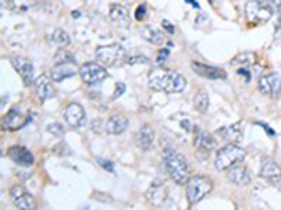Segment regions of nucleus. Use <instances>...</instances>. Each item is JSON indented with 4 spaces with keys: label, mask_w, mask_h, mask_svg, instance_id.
Masks as SVG:
<instances>
[{
    "label": "nucleus",
    "mask_w": 281,
    "mask_h": 210,
    "mask_svg": "<svg viewBox=\"0 0 281 210\" xmlns=\"http://www.w3.org/2000/svg\"><path fill=\"white\" fill-rule=\"evenodd\" d=\"M187 81L185 78L172 69H163V67H155L152 69L150 76H148V86L155 91H162L174 95V92H180L185 89Z\"/></svg>",
    "instance_id": "nucleus-1"
},
{
    "label": "nucleus",
    "mask_w": 281,
    "mask_h": 210,
    "mask_svg": "<svg viewBox=\"0 0 281 210\" xmlns=\"http://www.w3.org/2000/svg\"><path fill=\"white\" fill-rule=\"evenodd\" d=\"M163 163L165 168L170 175V178L174 180L175 183L179 185H185L191 178V167H189L187 158L182 153H179L177 150H165L163 151Z\"/></svg>",
    "instance_id": "nucleus-2"
},
{
    "label": "nucleus",
    "mask_w": 281,
    "mask_h": 210,
    "mask_svg": "<svg viewBox=\"0 0 281 210\" xmlns=\"http://www.w3.org/2000/svg\"><path fill=\"white\" fill-rule=\"evenodd\" d=\"M96 59L100 64L108 67H120L125 62H128V54L123 45L120 44H108L96 48Z\"/></svg>",
    "instance_id": "nucleus-3"
},
{
    "label": "nucleus",
    "mask_w": 281,
    "mask_h": 210,
    "mask_svg": "<svg viewBox=\"0 0 281 210\" xmlns=\"http://www.w3.org/2000/svg\"><path fill=\"white\" fill-rule=\"evenodd\" d=\"M246 156V150L238 147L234 143H229L226 147H222L217 150L216 153V160H214V167L221 172H227L229 168L238 165V163L243 161Z\"/></svg>",
    "instance_id": "nucleus-4"
},
{
    "label": "nucleus",
    "mask_w": 281,
    "mask_h": 210,
    "mask_svg": "<svg viewBox=\"0 0 281 210\" xmlns=\"http://www.w3.org/2000/svg\"><path fill=\"white\" fill-rule=\"evenodd\" d=\"M212 189H214V183L209 177H204V175H194V177L189 178V182L185 183V194H187V200L191 205L194 203H199L205 195H209Z\"/></svg>",
    "instance_id": "nucleus-5"
},
{
    "label": "nucleus",
    "mask_w": 281,
    "mask_h": 210,
    "mask_svg": "<svg viewBox=\"0 0 281 210\" xmlns=\"http://www.w3.org/2000/svg\"><path fill=\"white\" fill-rule=\"evenodd\" d=\"M244 14L251 24H265L273 17V10L257 0H248L244 5Z\"/></svg>",
    "instance_id": "nucleus-6"
},
{
    "label": "nucleus",
    "mask_w": 281,
    "mask_h": 210,
    "mask_svg": "<svg viewBox=\"0 0 281 210\" xmlns=\"http://www.w3.org/2000/svg\"><path fill=\"white\" fill-rule=\"evenodd\" d=\"M79 76H81V81L84 84L91 86L105 81L108 78V71L100 62H86L84 66H81V69H79Z\"/></svg>",
    "instance_id": "nucleus-7"
},
{
    "label": "nucleus",
    "mask_w": 281,
    "mask_h": 210,
    "mask_svg": "<svg viewBox=\"0 0 281 210\" xmlns=\"http://www.w3.org/2000/svg\"><path fill=\"white\" fill-rule=\"evenodd\" d=\"M257 87L263 95L271 96V98H278L281 92V78L276 73H269L266 76H261L260 81H257Z\"/></svg>",
    "instance_id": "nucleus-8"
},
{
    "label": "nucleus",
    "mask_w": 281,
    "mask_h": 210,
    "mask_svg": "<svg viewBox=\"0 0 281 210\" xmlns=\"http://www.w3.org/2000/svg\"><path fill=\"white\" fill-rule=\"evenodd\" d=\"M10 195H12L17 208H20V210H36L37 208V200H36V198H34L31 194H27V192H24V189L19 186V185L12 186V190H10Z\"/></svg>",
    "instance_id": "nucleus-9"
},
{
    "label": "nucleus",
    "mask_w": 281,
    "mask_h": 210,
    "mask_svg": "<svg viewBox=\"0 0 281 210\" xmlns=\"http://www.w3.org/2000/svg\"><path fill=\"white\" fill-rule=\"evenodd\" d=\"M64 120L71 128H74V130L79 128V126H83L84 120H86V113H84L81 104H78V103L67 104L66 109H64Z\"/></svg>",
    "instance_id": "nucleus-10"
},
{
    "label": "nucleus",
    "mask_w": 281,
    "mask_h": 210,
    "mask_svg": "<svg viewBox=\"0 0 281 210\" xmlns=\"http://www.w3.org/2000/svg\"><path fill=\"white\" fill-rule=\"evenodd\" d=\"M78 73H79V69L76 64L71 61H62V62H57L56 66L51 69V79L56 81V83H61V81L71 78V76L78 74Z\"/></svg>",
    "instance_id": "nucleus-11"
},
{
    "label": "nucleus",
    "mask_w": 281,
    "mask_h": 210,
    "mask_svg": "<svg viewBox=\"0 0 281 210\" xmlns=\"http://www.w3.org/2000/svg\"><path fill=\"white\" fill-rule=\"evenodd\" d=\"M12 66L19 76L24 81V84H31L34 81V66L32 62L27 59V57H22V56H17V57H12Z\"/></svg>",
    "instance_id": "nucleus-12"
},
{
    "label": "nucleus",
    "mask_w": 281,
    "mask_h": 210,
    "mask_svg": "<svg viewBox=\"0 0 281 210\" xmlns=\"http://www.w3.org/2000/svg\"><path fill=\"white\" fill-rule=\"evenodd\" d=\"M192 69L196 71L199 76H202L205 79H226L227 74L224 69L216 67V66H209V64H200V62H192Z\"/></svg>",
    "instance_id": "nucleus-13"
},
{
    "label": "nucleus",
    "mask_w": 281,
    "mask_h": 210,
    "mask_svg": "<svg viewBox=\"0 0 281 210\" xmlns=\"http://www.w3.org/2000/svg\"><path fill=\"white\" fill-rule=\"evenodd\" d=\"M227 178L231 180L232 183H236L239 186H246V185H249V182H251L249 170L243 165V163H238V165H234V167L229 168V170H227Z\"/></svg>",
    "instance_id": "nucleus-14"
},
{
    "label": "nucleus",
    "mask_w": 281,
    "mask_h": 210,
    "mask_svg": "<svg viewBox=\"0 0 281 210\" xmlns=\"http://www.w3.org/2000/svg\"><path fill=\"white\" fill-rule=\"evenodd\" d=\"M216 135L222 139H226L229 143L236 145L238 142L243 139V123H234V125H229L224 128H219V130L216 131Z\"/></svg>",
    "instance_id": "nucleus-15"
},
{
    "label": "nucleus",
    "mask_w": 281,
    "mask_h": 210,
    "mask_svg": "<svg viewBox=\"0 0 281 210\" xmlns=\"http://www.w3.org/2000/svg\"><path fill=\"white\" fill-rule=\"evenodd\" d=\"M260 175L271 185L281 183V168L278 167V163H274L273 160H266L265 163H263Z\"/></svg>",
    "instance_id": "nucleus-16"
},
{
    "label": "nucleus",
    "mask_w": 281,
    "mask_h": 210,
    "mask_svg": "<svg viewBox=\"0 0 281 210\" xmlns=\"http://www.w3.org/2000/svg\"><path fill=\"white\" fill-rule=\"evenodd\" d=\"M9 156H10V160H14L15 163L24 165V167H31L34 163V155L31 153V150H27L26 147H20V145L10 147Z\"/></svg>",
    "instance_id": "nucleus-17"
},
{
    "label": "nucleus",
    "mask_w": 281,
    "mask_h": 210,
    "mask_svg": "<svg viewBox=\"0 0 281 210\" xmlns=\"http://www.w3.org/2000/svg\"><path fill=\"white\" fill-rule=\"evenodd\" d=\"M27 121L29 120H26L17 109H10V111L2 118V126H4V130H7V131H15V130H20Z\"/></svg>",
    "instance_id": "nucleus-18"
},
{
    "label": "nucleus",
    "mask_w": 281,
    "mask_h": 210,
    "mask_svg": "<svg viewBox=\"0 0 281 210\" xmlns=\"http://www.w3.org/2000/svg\"><path fill=\"white\" fill-rule=\"evenodd\" d=\"M194 143L199 150H204V151H210L217 147V142L216 138L210 135L209 131H204L202 128H196V138H194Z\"/></svg>",
    "instance_id": "nucleus-19"
},
{
    "label": "nucleus",
    "mask_w": 281,
    "mask_h": 210,
    "mask_svg": "<svg viewBox=\"0 0 281 210\" xmlns=\"http://www.w3.org/2000/svg\"><path fill=\"white\" fill-rule=\"evenodd\" d=\"M34 86H36V95L41 103L48 101L49 98L54 96V87L51 84L49 78H45V76H41V78H37L34 81Z\"/></svg>",
    "instance_id": "nucleus-20"
},
{
    "label": "nucleus",
    "mask_w": 281,
    "mask_h": 210,
    "mask_svg": "<svg viewBox=\"0 0 281 210\" xmlns=\"http://www.w3.org/2000/svg\"><path fill=\"white\" fill-rule=\"evenodd\" d=\"M128 128V118L122 114H114L105 123V130L110 135H122V133Z\"/></svg>",
    "instance_id": "nucleus-21"
},
{
    "label": "nucleus",
    "mask_w": 281,
    "mask_h": 210,
    "mask_svg": "<svg viewBox=\"0 0 281 210\" xmlns=\"http://www.w3.org/2000/svg\"><path fill=\"white\" fill-rule=\"evenodd\" d=\"M153 139H155L153 128L150 125H143L140 128L138 135H136V145H138L142 150H150L153 145Z\"/></svg>",
    "instance_id": "nucleus-22"
},
{
    "label": "nucleus",
    "mask_w": 281,
    "mask_h": 210,
    "mask_svg": "<svg viewBox=\"0 0 281 210\" xmlns=\"http://www.w3.org/2000/svg\"><path fill=\"white\" fill-rule=\"evenodd\" d=\"M147 200L152 202L153 205H162L163 200L167 198V189L163 185H152L150 189L147 190Z\"/></svg>",
    "instance_id": "nucleus-23"
},
{
    "label": "nucleus",
    "mask_w": 281,
    "mask_h": 210,
    "mask_svg": "<svg viewBox=\"0 0 281 210\" xmlns=\"http://www.w3.org/2000/svg\"><path fill=\"white\" fill-rule=\"evenodd\" d=\"M142 36H143V39H147V42H150L153 45H162L165 42V34L157 31V29L152 27V26L143 27Z\"/></svg>",
    "instance_id": "nucleus-24"
},
{
    "label": "nucleus",
    "mask_w": 281,
    "mask_h": 210,
    "mask_svg": "<svg viewBox=\"0 0 281 210\" xmlns=\"http://www.w3.org/2000/svg\"><path fill=\"white\" fill-rule=\"evenodd\" d=\"M110 19L116 24L128 26V10L120 4H113L110 7Z\"/></svg>",
    "instance_id": "nucleus-25"
},
{
    "label": "nucleus",
    "mask_w": 281,
    "mask_h": 210,
    "mask_svg": "<svg viewBox=\"0 0 281 210\" xmlns=\"http://www.w3.org/2000/svg\"><path fill=\"white\" fill-rule=\"evenodd\" d=\"M51 42L57 45V48H66V45H69L71 37L69 34L64 32L62 29H54L53 34H51Z\"/></svg>",
    "instance_id": "nucleus-26"
},
{
    "label": "nucleus",
    "mask_w": 281,
    "mask_h": 210,
    "mask_svg": "<svg viewBox=\"0 0 281 210\" xmlns=\"http://www.w3.org/2000/svg\"><path fill=\"white\" fill-rule=\"evenodd\" d=\"M194 106H196V109L199 113H205L209 109V95L207 91H202L200 89L196 98H194Z\"/></svg>",
    "instance_id": "nucleus-27"
},
{
    "label": "nucleus",
    "mask_w": 281,
    "mask_h": 210,
    "mask_svg": "<svg viewBox=\"0 0 281 210\" xmlns=\"http://www.w3.org/2000/svg\"><path fill=\"white\" fill-rule=\"evenodd\" d=\"M251 61H253V56L251 54H239L236 59H232V64L238 66V69H246L251 66Z\"/></svg>",
    "instance_id": "nucleus-28"
},
{
    "label": "nucleus",
    "mask_w": 281,
    "mask_h": 210,
    "mask_svg": "<svg viewBox=\"0 0 281 210\" xmlns=\"http://www.w3.org/2000/svg\"><path fill=\"white\" fill-rule=\"evenodd\" d=\"M48 131L51 133V135H54V136H62L64 135V128H62V125L61 123H51L49 126H48Z\"/></svg>",
    "instance_id": "nucleus-29"
},
{
    "label": "nucleus",
    "mask_w": 281,
    "mask_h": 210,
    "mask_svg": "<svg viewBox=\"0 0 281 210\" xmlns=\"http://www.w3.org/2000/svg\"><path fill=\"white\" fill-rule=\"evenodd\" d=\"M257 2L265 4L266 7H269L271 10H276V12L281 14V0H257Z\"/></svg>",
    "instance_id": "nucleus-30"
},
{
    "label": "nucleus",
    "mask_w": 281,
    "mask_h": 210,
    "mask_svg": "<svg viewBox=\"0 0 281 210\" xmlns=\"http://www.w3.org/2000/svg\"><path fill=\"white\" fill-rule=\"evenodd\" d=\"M145 10H147V5L145 4L138 5V7H136V10H135V17H136V19L142 20L143 17H145Z\"/></svg>",
    "instance_id": "nucleus-31"
},
{
    "label": "nucleus",
    "mask_w": 281,
    "mask_h": 210,
    "mask_svg": "<svg viewBox=\"0 0 281 210\" xmlns=\"http://www.w3.org/2000/svg\"><path fill=\"white\" fill-rule=\"evenodd\" d=\"M125 89H127V86H125L123 83H116V91H114V95H113V99H116L120 98L125 92Z\"/></svg>",
    "instance_id": "nucleus-32"
},
{
    "label": "nucleus",
    "mask_w": 281,
    "mask_h": 210,
    "mask_svg": "<svg viewBox=\"0 0 281 210\" xmlns=\"http://www.w3.org/2000/svg\"><path fill=\"white\" fill-rule=\"evenodd\" d=\"M135 62H148V59L147 57H143V56H140V57H128V64H135Z\"/></svg>",
    "instance_id": "nucleus-33"
},
{
    "label": "nucleus",
    "mask_w": 281,
    "mask_h": 210,
    "mask_svg": "<svg viewBox=\"0 0 281 210\" xmlns=\"http://www.w3.org/2000/svg\"><path fill=\"white\" fill-rule=\"evenodd\" d=\"M169 49H163V51H160V54H158V64H162L163 62V59H167L169 57Z\"/></svg>",
    "instance_id": "nucleus-34"
},
{
    "label": "nucleus",
    "mask_w": 281,
    "mask_h": 210,
    "mask_svg": "<svg viewBox=\"0 0 281 210\" xmlns=\"http://www.w3.org/2000/svg\"><path fill=\"white\" fill-rule=\"evenodd\" d=\"M162 26H163V29H167V31H169L170 34H174V32H175V29L172 27V24H170L169 20H163V22H162Z\"/></svg>",
    "instance_id": "nucleus-35"
},
{
    "label": "nucleus",
    "mask_w": 281,
    "mask_h": 210,
    "mask_svg": "<svg viewBox=\"0 0 281 210\" xmlns=\"http://www.w3.org/2000/svg\"><path fill=\"white\" fill-rule=\"evenodd\" d=\"M261 126H263V128H265V130L268 131V135H269V136H274V135H276V133H274L273 130H269V128H268V126H266L265 123H261Z\"/></svg>",
    "instance_id": "nucleus-36"
},
{
    "label": "nucleus",
    "mask_w": 281,
    "mask_h": 210,
    "mask_svg": "<svg viewBox=\"0 0 281 210\" xmlns=\"http://www.w3.org/2000/svg\"><path fill=\"white\" fill-rule=\"evenodd\" d=\"M100 163H101V165L105 167V168H108L110 172H113V165H110V163H106V161H103V160H100Z\"/></svg>",
    "instance_id": "nucleus-37"
},
{
    "label": "nucleus",
    "mask_w": 281,
    "mask_h": 210,
    "mask_svg": "<svg viewBox=\"0 0 281 210\" xmlns=\"http://www.w3.org/2000/svg\"><path fill=\"white\" fill-rule=\"evenodd\" d=\"M84 210H89V208H84Z\"/></svg>",
    "instance_id": "nucleus-38"
}]
</instances>
